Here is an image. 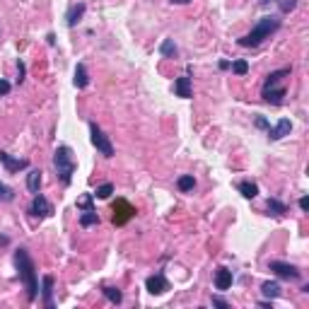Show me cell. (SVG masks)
Wrapping results in <instances>:
<instances>
[{"instance_id": "1", "label": "cell", "mask_w": 309, "mask_h": 309, "mask_svg": "<svg viewBox=\"0 0 309 309\" xmlns=\"http://www.w3.org/2000/svg\"><path fill=\"white\" fill-rule=\"evenodd\" d=\"M280 24H283V20H280L278 15L261 17V20L254 24V29H251L249 34H244L237 44L244 46V48H256V46L264 44L266 39H271V34H276L278 29H280Z\"/></svg>"}, {"instance_id": "2", "label": "cell", "mask_w": 309, "mask_h": 309, "mask_svg": "<svg viewBox=\"0 0 309 309\" xmlns=\"http://www.w3.org/2000/svg\"><path fill=\"white\" fill-rule=\"evenodd\" d=\"M15 266H17L20 278H22L24 287H27V299L34 302L36 295H39V280H36V268H34V261L29 259L27 249H17L15 251Z\"/></svg>"}, {"instance_id": "3", "label": "cell", "mask_w": 309, "mask_h": 309, "mask_svg": "<svg viewBox=\"0 0 309 309\" xmlns=\"http://www.w3.org/2000/svg\"><path fill=\"white\" fill-rule=\"evenodd\" d=\"M287 75H290V68H280V70H273L271 75L266 77L264 92H261L264 101L273 104V107L283 104V99H285V94H287V89H285V85H280V82H283Z\"/></svg>"}, {"instance_id": "4", "label": "cell", "mask_w": 309, "mask_h": 309, "mask_svg": "<svg viewBox=\"0 0 309 309\" xmlns=\"http://www.w3.org/2000/svg\"><path fill=\"white\" fill-rule=\"evenodd\" d=\"M54 169L56 177L61 179V184H70L73 181V174H75V157H73V150L68 145H58L54 152Z\"/></svg>"}, {"instance_id": "5", "label": "cell", "mask_w": 309, "mask_h": 309, "mask_svg": "<svg viewBox=\"0 0 309 309\" xmlns=\"http://www.w3.org/2000/svg\"><path fill=\"white\" fill-rule=\"evenodd\" d=\"M89 140H92V145L97 147V152L104 154V157H114V145H111L109 135L101 131L97 123H89Z\"/></svg>"}, {"instance_id": "6", "label": "cell", "mask_w": 309, "mask_h": 309, "mask_svg": "<svg viewBox=\"0 0 309 309\" xmlns=\"http://www.w3.org/2000/svg\"><path fill=\"white\" fill-rule=\"evenodd\" d=\"M268 268H271L278 278H285V280H299V276H302L297 266L285 264V261H271V264H268Z\"/></svg>"}, {"instance_id": "7", "label": "cell", "mask_w": 309, "mask_h": 309, "mask_svg": "<svg viewBox=\"0 0 309 309\" xmlns=\"http://www.w3.org/2000/svg\"><path fill=\"white\" fill-rule=\"evenodd\" d=\"M29 213L36 215V218H51V215H54V205L48 203L46 196L34 193V200H32V205H29Z\"/></svg>"}, {"instance_id": "8", "label": "cell", "mask_w": 309, "mask_h": 309, "mask_svg": "<svg viewBox=\"0 0 309 309\" xmlns=\"http://www.w3.org/2000/svg\"><path fill=\"white\" fill-rule=\"evenodd\" d=\"M133 215H135V208L128 200H116V205H114V225H126Z\"/></svg>"}, {"instance_id": "9", "label": "cell", "mask_w": 309, "mask_h": 309, "mask_svg": "<svg viewBox=\"0 0 309 309\" xmlns=\"http://www.w3.org/2000/svg\"><path fill=\"white\" fill-rule=\"evenodd\" d=\"M145 287H147L150 295H165L169 290V283H167V278L162 273H154V276H150L145 280Z\"/></svg>"}, {"instance_id": "10", "label": "cell", "mask_w": 309, "mask_h": 309, "mask_svg": "<svg viewBox=\"0 0 309 309\" xmlns=\"http://www.w3.org/2000/svg\"><path fill=\"white\" fill-rule=\"evenodd\" d=\"M0 165L5 167L10 174H15V172H20V169H27L29 162L22 160V157H12V154H8V152H0Z\"/></svg>"}, {"instance_id": "11", "label": "cell", "mask_w": 309, "mask_h": 309, "mask_svg": "<svg viewBox=\"0 0 309 309\" xmlns=\"http://www.w3.org/2000/svg\"><path fill=\"white\" fill-rule=\"evenodd\" d=\"M232 280H234V276H232L230 268H218V271H215V278H213V283H215V290H220V292L230 290V287H232Z\"/></svg>"}, {"instance_id": "12", "label": "cell", "mask_w": 309, "mask_h": 309, "mask_svg": "<svg viewBox=\"0 0 309 309\" xmlns=\"http://www.w3.org/2000/svg\"><path fill=\"white\" fill-rule=\"evenodd\" d=\"M290 131H292V123H290V119H280L276 128H268V138H271V140H280V138L290 135Z\"/></svg>"}, {"instance_id": "13", "label": "cell", "mask_w": 309, "mask_h": 309, "mask_svg": "<svg viewBox=\"0 0 309 309\" xmlns=\"http://www.w3.org/2000/svg\"><path fill=\"white\" fill-rule=\"evenodd\" d=\"M174 94L181 97V99H188V97H191V77L181 75L174 80Z\"/></svg>"}, {"instance_id": "14", "label": "cell", "mask_w": 309, "mask_h": 309, "mask_svg": "<svg viewBox=\"0 0 309 309\" xmlns=\"http://www.w3.org/2000/svg\"><path fill=\"white\" fill-rule=\"evenodd\" d=\"M54 276H44V287H41V295H44V307L54 309Z\"/></svg>"}, {"instance_id": "15", "label": "cell", "mask_w": 309, "mask_h": 309, "mask_svg": "<svg viewBox=\"0 0 309 309\" xmlns=\"http://www.w3.org/2000/svg\"><path fill=\"white\" fill-rule=\"evenodd\" d=\"M85 3H77V5H73L70 10H68V15H66V24L68 27H75L80 20H82V15H85Z\"/></svg>"}, {"instance_id": "16", "label": "cell", "mask_w": 309, "mask_h": 309, "mask_svg": "<svg viewBox=\"0 0 309 309\" xmlns=\"http://www.w3.org/2000/svg\"><path fill=\"white\" fill-rule=\"evenodd\" d=\"M73 85H75L77 89H85L89 85V73H87V68H85V63H77L75 77H73Z\"/></svg>"}, {"instance_id": "17", "label": "cell", "mask_w": 309, "mask_h": 309, "mask_svg": "<svg viewBox=\"0 0 309 309\" xmlns=\"http://www.w3.org/2000/svg\"><path fill=\"white\" fill-rule=\"evenodd\" d=\"M266 210H268V215H273V218H283L287 213V205L280 203L278 198H268L266 200Z\"/></svg>"}, {"instance_id": "18", "label": "cell", "mask_w": 309, "mask_h": 309, "mask_svg": "<svg viewBox=\"0 0 309 309\" xmlns=\"http://www.w3.org/2000/svg\"><path fill=\"white\" fill-rule=\"evenodd\" d=\"M237 188H239V193H242L244 198H249V200L259 196V186H256V181H239Z\"/></svg>"}, {"instance_id": "19", "label": "cell", "mask_w": 309, "mask_h": 309, "mask_svg": "<svg viewBox=\"0 0 309 309\" xmlns=\"http://www.w3.org/2000/svg\"><path fill=\"white\" fill-rule=\"evenodd\" d=\"M27 188L32 193H39V188H41V169H32L27 174Z\"/></svg>"}, {"instance_id": "20", "label": "cell", "mask_w": 309, "mask_h": 309, "mask_svg": "<svg viewBox=\"0 0 309 309\" xmlns=\"http://www.w3.org/2000/svg\"><path fill=\"white\" fill-rule=\"evenodd\" d=\"M261 292L268 299H276V297H280V285H278L276 280H266L264 285H261Z\"/></svg>"}, {"instance_id": "21", "label": "cell", "mask_w": 309, "mask_h": 309, "mask_svg": "<svg viewBox=\"0 0 309 309\" xmlns=\"http://www.w3.org/2000/svg\"><path fill=\"white\" fill-rule=\"evenodd\" d=\"M160 54L165 56V58H177L179 48H177V44H174V39H165L162 46H160Z\"/></svg>"}, {"instance_id": "22", "label": "cell", "mask_w": 309, "mask_h": 309, "mask_svg": "<svg viewBox=\"0 0 309 309\" xmlns=\"http://www.w3.org/2000/svg\"><path fill=\"white\" fill-rule=\"evenodd\" d=\"M177 188L181 191V193H188V191H193V188H196V179H193V174H184V177H179Z\"/></svg>"}, {"instance_id": "23", "label": "cell", "mask_w": 309, "mask_h": 309, "mask_svg": "<svg viewBox=\"0 0 309 309\" xmlns=\"http://www.w3.org/2000/svg\"><path fill=\"white\" fill-rule=\"evenodd\" d=\"M80 225H82V227L99 225V215H97V210H85V213L80 215Z\"/></svg>"}, {"instance_id": "24", "label": "cell", "mask_w": 309, "mask_h": 309, "mask_svg": "<svg viewBox=\"0 0 309 309\" xmlns=\"http://www.w3.org/2000/svg\"><path fill=\"white\" fill-rule=\"evenodd\" d=\"M94 193H82L80 198H77V208L80 210H94Z\"/></svg>"}, {"instance_id": "25", "label": "cell", "mask_w": 309, "mask_h": 309, "mask_svg": "<svg viewBox=\"0 0 309 309\" xmlns=\"http://www.w3.org/2000/svg\"><path fill=\"white\" fill-rule=\"evenodd\" d=\"M104 295H107V299H109L111 304H121V299H123L119 287H104Z\"/></svg>"}, {"instance_id": "26", "label": "cell", "mask_w": 309, "mask_h": 309, "mask_svg": "<svg viewBox=\"0 0 309 309\" xmlns=\"http://www.w3.org/2000/svg\"><path fill=\"white\" fill-rule=\"evenodd\" d=\"M230 68H232V73H234V75H246V73H249V63L242 61V58H239V61H234V63H230Z\"/></svg>"}, {"instance_id": "27", "label": "cell", "mask_w": 309, "mask_h": 309, "mask_svg": "<svg viewBox=\"0 0 309 309\" xmlns=\"http://www.w3.org/2000/svg\"><path fill=\"white\" fill-rule=\"evenodd\" d=\"M12 198H15V191H12L10 186H5V184L0 181V200H3V203H10Z\"/></svg>"}, {"instance_id": "28", "label": "cell", "mask_w": 309, "mask_h": 309, "mask_svg": "<svg viewBox=\"0 0 309 309\" xmlns=\"http://www.w3.org/2000/svg\"><path fill=\"white\" fill-rule=\"evenodd\" d=\"M111 193H114V186H111V184H101V186H97V191H94L97 198H109Z\"/></svg>"}, {"instance_id": "29", "label": "cell", "mask_w": 309, "mask_h": 309, "mask_svg": "<svg viewBox=\"0 0 309 309\" xmlns=\"http://www.w3.org/2000/svg\"><path fill=\"white\" fill-rule=\"evenodd\" d=\"M278 5H280V10L283 12H290V10H295L297 0H278Z\"/></svg>"}, {"instance_id": "30", "label": "cell", "mask_w": 309, "mask_h": 309, "mask_svg": "<svg viewBox=\"0 0 309 309\" xmlns=\"http://www.w3.org/2000/svg\"><path fill=\"white\" fill-rule=\"evenodd\" d=\"M24 75H27V68H24L22 61H17V82H20V85L24 82Z\"/></svg>"}, {"instance_id": "31", "label": "cell", "mask_w": 309, "mask_h": 309, "mask_svg": "<svg viewBox=\"0 0 309 309\" xmlns=\"http://www.w3.org/2000/svg\"><path fill=\"white\" fill-rule=\"evenodd\" d=\"M12 85L8 82V80H0V97H5V94H10Z\"/></svg>"}, {"instance_id": "32", "label": "cell", "mask_w": 309, "mask_h": 309, "mask_svg": "<svg viewBox=\"0 0 309 309\" xmlns=\"http://www.w3.org/2000/svg\"><path fill=\"white\" fill-rule=\"evenodd\" d=\"M213 304H215V307H222V309H225V307H230V304H227V302H225L222 297H218V295L213 297Z\"/></svg>"}, {"instance_id": "33", "label": "cell", "mask_w": 309, "mask_h": 309, "mask_svg": "<svg viewBox=\"0 0 309 309\" xmlns=\"http://www.w3.org/2000/svg\"><path fill=\"white\" fill-rule=\"evenodd\" d=\"M299 208L304 210V213L309 210V198H307V196H302V198H299Z\"/></svg>"}, {"instance_id": "34", "label": "cell", "mask_w": 309, "mask_h": 309, "mask_svg": "<svg viewBox=\"0 0 309 309\" xmlns=\"http://www.w3.org/2000/svg\"><path fill=\"white\" fill-rule=\"evenodd\" d=\"M256 126H259V128H268V121H266L264 116H259V119H256Z\"/></svg>"}, {"instance_id": "35", "label": "cell", "mask_w": 309, "mask_h": 309, "mask_svg": "<svg viewBox=\"0 0 309 309\" xmlns=\"http://www.w3.org/2000/svg\"><path fill=\"white\" fill-rule=\"evenodd\" d=\"M169 3H172V5H188L191 0H169Z\"/></svg>"}, {"instance_id": "36", "label": "cell", "mask_w": 309, "mask_h": 309, "mask_svg": "<svg viewBox=\"0 0 309 309\" xmlns=\"http://www.w3.org/2000/svg\"><path fill=\"white\" fill-rule=\"evenodd\" d=\"M220 70H230V61H220Z\"/></svg>"}]
</instances>
